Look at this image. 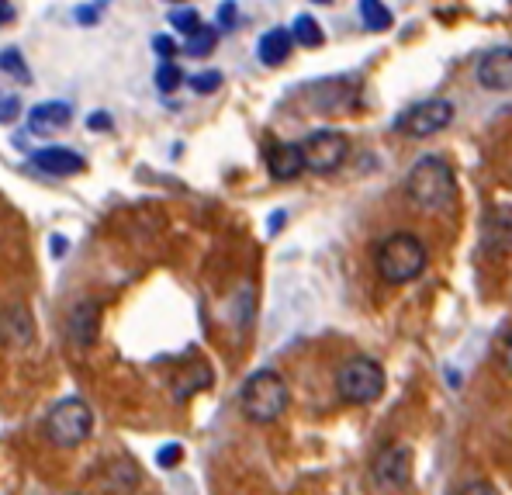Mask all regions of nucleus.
<instances>
[{"instance_id": "f257e3e1", "label": "nucleus", "mask_w": 512, "mask_h": 495, "mask_svg": "<svg viewBox=\"0 0 512 495\" xmlns=\"http://www.w3.org/2000/svg\"><path fill=\"white\" fill-rule=\"evenodd\" d=\"M405 194L423 212H447L457 201V174L443 156H423L405 177Z\"/></svg>"}, {"instance_id": "f03ea898", "label": "nucleus", "mask_w": 512, "mask_h": 495, "mask_svg": "<svg viewBox=\"0 0 512 495\" xmlns=\"http://www.w3.org/2000/svg\"><path fill=\"white\" fill-rule=\"evenodd\" d=\"M239 409L253 423H274L288 409V381L277 371H270V367L253 371L239 388Z\"/></svg>"}, {"instance_id": "7ed1b4c3", "label": "nucleus", "mask_w": 512, "mask_h": 495, "mask_svg": "<svg viewBox=\"0 0 512 495\" xmlns=\"http://www.w3.org/2000/svg\"><path fill=\"white\" fill-rule=\"evenodd\" d=\"M426 267V246L412 232H395L378 246V274L388 284H409L423 274Z\"/></svg>"}, {"instance_id": "20e7f679", "label": "nucleus", "mask_w": 512, "mask_h": 495, "mask_svg": "<svg viewBox=\"0 0 512 495\" xmlns=\"http://www.w3.org/2000/svg\"><path fill=\"white\" fill-rule=\"evenodd\" d=\"M384 385H388L384 367L371 357L346 360V364L340 367V374H336V392H340V399L350 402V405L378 402L384 395Z\"/></svg>"}, {"instance_id": "39448f33", "label": "nucleus", "mask_w": 512, "mask_h": 495, "mask_svg": "<svg viewBox=\"0 0 512 495\" xmlns=\"http://www.w3.org/2000/svg\"><path fill=\"white\" fill-rule=\"evenodd\" d=\"M90 430H94V412H90V405L84 399H77V395L56 402L49 412V419H45V437H49L56 447L84 444L90 437Z\"/></svg>"}, {"instance_id": "423d86ee", "label": "nucleus", "mask_w": 512, "mask_h": 495, "mask_svg": "<svg viewBox=\"0 0 512 495\" xmlns=\"http://www.w3.org/2000/svg\"><path fill=\"white\" fill-rule=\"evenodd\" d=\"M454 122V104L447 97H429V101H419L405 111L395 122V129L405 135V139H429V135L443 132Z\"/></svg>"}, {"instance_id": "0eeeda50", "label": "nucleus", "mask_w": 512, "mask_h": 495, "mask_svg": "<svg viewBox=\"0 0 512 495\" xmlns=\"http://www.w3.org/2000/svg\"><path fill=\"white\" fill-rule=\"evenodd\" d=\"M301 153H305V170H312V174H333V170L343 167L346 153H350V139L343 132L319 129L301 142Z\"/></svg>"}, {"instance_id": "6e6552de", "label": "nucleus", "mask_w": 512, "mask_h": 495, "mask_svg": "<svg viewBox=\"0 0 512 495\" xmlns=\"http://www.w3.org/2000/svg\"><path fill=\"white\" fill-rule=\"evenodd\" d=\"M374 478L384 489H402L412 478V450L402 444L381 447V454L374 457Z\"/></svg>"}, {"instance_id": "1a4fd4ad", "label": "nucleus", "mask_w": 512, "mask_h": 495, "mask_svg": "<svg viewBox=\"0 0 512 495\" xmlns=\"http://www.w3.org/2000/svg\"><path fill=\"white\" fill-rule=\"evenodd\" d=\"M478 84L492 94H506L512 90V45H499V49H488L478 59Z\"/></svg>"}, {"instance_id": "9d476101", "label": "nucleus", "mask_w": 512, "mask_h": 495, "mask_svg": "<svg viewBox=\"0 0 512 495\" xmlns=\"http://www.w3.org/2000/svg\"><path fill=\"white\" fill-rule=\"evenodd\" d=\"M481 243L488 253L502 257L512 250V205H492L485 212V225H481Z\"/></svg>"}, {"instance_id": "9b49d317", "label": "nucleus", "mask_w": 512, "mask_h": 495, "mask_svg": "<svg viewBox=\"0 0 512 495\" xmlns=\"http://www.w3.org/2000/svg\"><path fill=\"white\" fill-rule=\"evenodd\" d=\"M97 329H101V305L97 302H77L66 319V336L77 350L94 347L97 340Z\"/></svg>"}, {"instance_id": "f8f14e48", "label": "nucleus", "mask_w": 512, "mask_h": 495, "mask_svg": "<svg viewBox=\"0 0 512 495\" xmlns=\"http://www.w3.org/2000/svg\"><path fill=\"white\" fill-rule=\"evenodd\" d=\"M0 340L11 343V347L25 350L35 340V319L25 305H4L0 309Z\"/></svg>"}, {"instance_id": "ddd939ff", "label": "nucleus", "mask_w": 512, "mask_h": 495, "mask_svg": "<svg viewBox=\"0 0 512 495\" xmlns=\"http://www.w3.org/2000/svg\"><path fill=\"white\" fill-rule=\"evenodd\" d=\"M73 122V108L66 101H42L28 111V129L35 135H56Z\"/></svg>"}, {"instance_id": "4468645a", "label": "nucleus", "mask_w": 512, "mask_h": 495, "mask_svg": "<svg viewBox=\"0 0 512 495\" xmlns=\"http://www.w3.org/2000/svg\"><path fill=\"white\" fill-rule=\"evenodd\" d=\"M32 167H39L42 174H52V177H73L87 167V160L73 149H63V146H49V149H39L32 156Z\"/></svg>"}, {"instance_id": "2eb2a0df", "label": "nucleus", "mask_w": 512, "mask_h": 495, "mask_svg": "<svg viewBox=\"0 0 512 495\" xmlns=\"http://www.w3.org/2000/svg\"><path fill=\"white\" fill-rule=\"evenodd\" d=\"M267 167L274 180H295L305 174V153H301V146H295V142H281V146L270 149Z\"/></svg>"}, {"instance_id": "dca6fc26", "label": "nucleus", "mask_w": 512, "mask_h": 495, "mask_svg": "<svg viewBox=\"0 0 512 495\" xmlns=\"http://www.w3.org/2000/svg\"><path fill=\"white\" fill-rule=\"evenodd\" d=\"M291 49H295L291 28H270V32L260 39V45H256V56H260L263 66H281L284 59L291 56Z\"/></svg>"}, {"instance_id": "f3484780", "label": "nucleus", "mask_w": 512, "mask_h": 495, "mask_svg": "<svg viewBox=\"0 0 512 495\" xmlns=\"http://www.w3.org/2000/svg\"><path fill=\"white\" fill-rule=\"evenodd\" d=\"M360 18H364V25L371 28V32H388V28L395 25V18H391V11L384 7V0H360Z\"/></svg>"}, {"instance_id": "a211bd4d", "label": "nucleus", "mask_w": 512, "mask_h": 495, "mask_svg": "<svg viewBox=\"0 0 512 495\" xmlns=\"http://www.w3.org/2000/svg\"><path fill=\"white\" fill-rule=\"evenodd\" d=\"M291 35H295V42L305 45V49H315V45L326 42V35H322L319 21H315L312 14H298L295 25H291Z\"/></svg>"}, {"instance_id": "6ab92c4d", "label": "nucleus", "mask_w": 512, "mask_h": 495, "mask_svg": "<svg viewBox=\"0 0 512 495\" xmlns=\"http://www.w3.org/2000/svg\"><path fill=\"white\" fill-rule=\"evenodd\" d=\"M215 42H218V28L201 25L198 32H194L191 39H187V56H194V59L208 56V52L215 49Z\"/></svg>"}, {"instance_id": "aec40b11", "label": "nucleus", "mask_w": 512, "mask_h": 495, "mask_svg": "<svg viewBox=\"0 0 512 495\" xmlns=\"http://www.w3.org/2000/svg\"><path fill=\"white\" fill-rule=\"evenodd\" d=\"M170 25L177 28V32H184L187 39H191V35L201 28V14L191 11V7H177V11L170 14Z\"/></svg>"}, {"instance_id": "412c9836", "label": "nucleus", "mask_w": 512, "mask_h": 495, "mask_svg": "<svg viewBox=\"0 0 512 495\" xmlns=\"http://www.w3.org/2000/svg\"><path fill=\"white\" fill-rule=\"evenodd\" d=\"M180 84H184V73H180L177 63H163L160 70H156V87H160L163 94H173Z\"/></svg>"}, {"instance_id": "4be33fe9", "label": "nucleus", "mask_w": 512, "mask_h": 495, "mask_svg": "<svg viewBox=\"0 0 512 495\" xmlns=\"http://www.w3.org/2000/svg\"><path fill=\"white\" fill-rule=\"evenodd\" d=\"M21 115V97L18 94H0V125H11Z\"/></svg>"}, {"instance_id": "5701e85b", "label": "nucleus", "mask_w": 512, "mask_h": 495, "mask_svg": "<svg viewBox=\"0 0 512 495\" xmlns=\"http://www.w3.org/2000/svg\"><path fill=\"white\" fill-rule=\"evenodd\" d=\"M191 87L198 90V94H215V90L222 87V73H218V70L198 73V77L191 80Z\"/></svg>"}, {"instance_id": "b1692460", "label": "nucleus", "mask_w": 512, "mask_h": 495, "mask_svg": "<svg viewBox=\"0 0 512 495\" xmlns=\"http://www.w3.org/2000/svg\"><path fill=\"white\" fill-rule=\"evenodd\" d=\"M0 70L18 73V77H28V70H25V66H21V59H18V52H14V49H7L4 56H0Z\"/></svg>"}, {"instance_id": "393cba45", "label": "nucleus", "mask_w": 512, "mask_h": 495, "mask_svg": "<svg viewBox=\"0 0 512 495\" xmlns=\"http://www.w3.org/2000/svg\"><path fill=\"white\" fill-rule=\"evenodd\" d=\"M153 49L163 56V63H170V56H177V42L167 39V35H156V39H153Z\"/></svg>"}, {"instance_id": "a878e982", "label": "nucleus", "mask_w": 512, "mask_h": 495, "mask_svg": "<svg viewBox=\"0 0 512 495\" xmlns=\"http://www.w3.org/2000/svg\"><path fill=\"white\" fill-rule=\"evenodd\" d=\"M232 25H236V4H232V0H225L222 11H218V28H222V32H229Z\"/></svg>"}, {"instance_id": "bb28decb", "label": "nucleus", "mask_w": 512, "mask_h": 495, "mask_svg": "<svg viewBox=\"0 0 512 495\" xmlns=\"http://www.w3.org/2000/svg\"><path fill=\"white\" fill-rule=\"evenodd\" d=\"M180 457H184V450H180V444H170V447H163V450H160V457H156V461H160L163 468H173V464H177Z\"/></svg>"}, {"instance_id": "cd10ccee", "label": "nucleus", "mask_w": 512, "mask_h": 495, "mask_svg": "<svg viewBox=\"0 0 512 495\" xmlns=\"http://www.w3.org/2000/svg\"><path fill=\"white\" fill-rule=\"evenodd\" d=\"M457 495H499V489L492 482H468Z\"/></svg>"}, {"instance_id": "c85d7f7f", "label": "nucleus", "mask_w": 512, "mask_h": 495, "mask_svg": "<svg viewBox=\"0 0 512 495\" xmlns=\"http://www.w3.org/2000/svg\"><path fill=\"white\" fill-rule=\"evenodd\" d=\"M11 18H14V7L7 4V0H0V25H7Z\"/></svg>"}, {"instance_id": "c756f323", "label": "nucleus", "mask_w": 512, "mask_h": 495, "mask_svg": "<svg viewBox=\"0 0 512 495\" xmlns=\"http://www.w3.org/2000/svg\"><path fill=\"white\" fill-rule=\"evenodd\" d=\"M90 129H111V118L108 115H94V118H90Z\"/></svg>"}, {"instance_id": "7c9ffc66", "label": "nucleus", "mask_w": 512, "mask_h": 495, "mask_svg": "<svg viewBox=\"0 0 512 495\" xmlns=\"http://www.w3.org/2000/svg\"><path fill=\"white\" fill-rule=\"evenodd\" d=\"M315 4H329V0H315Z\"/></svg>"}]
</instances>
